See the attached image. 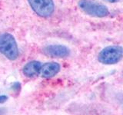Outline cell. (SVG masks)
Returning a JSON list of instances; mask_svg holds the SVG:
<instances>
[{"mask_svg": "<svg viewBox=\"0 0 123 115\" xmlns=\"http://www.w3.org/2000/svg\"><path fill=\"white\" fill-rule=\"evenodd\" d=\"M0 53L12 61L18 58V45L15 38L11 34L5 32L0 34Z\"/></svg>", "mask_w": 123, "mask_h": 115, "instance_id": "obj_1", "label": "cell"}, {"mask_svg": "<svg viewBox=\"0 0 123 115\" xmlns=\"http://www.w3.org/2000/svg\"><path fill=\"white\" fill-rule=\"evenodd\" d=\"M122 48L118 45H111L100 52L98 56V60L105 64H113L118 62L122 59Z\"/></svg>", "mask_w": 123, "mask_h": 115, "instance_id": "obj_2", "label": "cell"}, {"mask_svg": "<svg viewBox=\"0 0 123 115\" xmlns=\"http://www.w3.org/2000/svg\"><path fill=\"white\" fill-rule=\"evenodd\" d=\"M79 6L84 12L95 17H105L109 14L107 7L90 0H80Z\"/></svg>", "mask_w": 123, "mask_h": 115, "instance_id": "obj_3", "label": "cell"}, {"mask_svg": "<svg viewBox=\"0 0 123 115\" xmlns=\"http://www.w3.org/2000/svg\"><path fill=\"white\" fill-rule=\"evenodd\" d=\"M32 10L42 17H49L55 10L53 0H28Z\"/></svg>", "mask_w": 123, "mask_h": 115, "instance_id": "obj_4", "label": "cell"}, {"mask_svg": "<svg viewBox=\"0 0 123 115\" xmlns=\"http://www.w3.org/2000/svg\"><path fill=\"white\" fill-rule=\"evenodd\" d=\"M43 52L54 58H65L70 55V50L66 46L62 45H47L43 48Z\"/></svg>", "mask_w": 123, "mask_h": 115, "instance_id": "obj_5", "label": "cell"}, {"mask_svg": "<svg viewBox=\"0 0 123 115\" xmlns=\"http://www.w3.org/2000/svg\"><path fill=\"white\" fill-rule=\"evenodd\" d=\"M42 66V65L39 61H30V62L25 64L22 69V72L26 77L32 78V77L38 75L41 72Z\"/></svg>", "mask_w": 123, "mask_h": 115, "instance_id": "obj_6", "label": "cell"}, {"mask_svg": "<svg viewBox=\"0 0 123 115\" xmlns=\"http://www.w3.org/2000/svg\"><path fill=\"white\" fill-rule=\"evenodd\" d=\"M60 71V65L56 62H48L42 66L41 74L44 78H49L57 75Z\"/></svg>", "mask_w": 123, "mask_h": 115, "instance_id": "obj_7", "label": "cell"}, {"mask_svg": "<svg viewBox=\"0 0 123 115\" xmlns=\"http://www.w3.org/2000/svg\"><path fill=\"white\" fill-rule=\"evenodd\" d=\"M7 99H8L7 96H6V95H1V96H0V103L5 102Z\"/></svg>", "mask_w": 123, "mask_h": 115, "instance_id": "obj_8", "label": "cell"}, {"mask_svg": "<svg viewBox=\"0 0 123 115\" xmlns=\"http://www.w3.org/2000/svg\"><path fill=\"white\" fill-rule=\"evenodd\" d=\"M106 1L109 2H116L119 1V0H106Z\"/></svg>", "mask_w": 123, "mask_h": 115, "instance_id": "obj_9", "label": "cell"}]
</instances>
